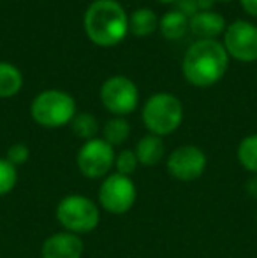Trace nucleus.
<instances>
[{
	"instance_id": "nucleus-1",
	"label": "nucleus",
	"mask_w": 257,
	"mask_h": 258,
	"mask_svg": "<svg viewBox=\"0 0 257 258\" xmlns=\"http://www.w3.org/2000/svg\"><path fill=\"white\" fill-rule=\"evenodd\" d=\"M229 65V54L224 44L215 39L195 41L183 58L182 71L185 79L194 86L206 88L224 78Z\"/></svg>"
},
{
	"instance_id": "nucleus-2",
	"label": "nucleus",
	"mask_w": 257,
	"mask_h": 258,
	"mask_svg": "<svg viewBox=\"0 0 257 258\" xmlns=\"http://www.w3.org/2000/svg\"><path fill=\"white\" fill-rule=\"evenodd\" d=\"M83 25L90 41L104 48L122 42L129 32L127 14L115 0H95L90 4Z\"/></svg>"
},
{
	"instance_id": "nucleus-3",
	"label": "nucleus",
	"mask_w": 257,
	"mask_h": 258,
	"mask_svg": "<svg viewBox=\"0 0 257 258\" xmlns=\"http://www.w3.org/2000/svg\"><path fill=\"white\" fill-rule=\"evenodd\" d=\"M57 220L65 232L81 235L90 234L100 221L99 206L85 195L72 194L64 197L57 206Z\"/></svg>"
},
{
	"instance_id": "nucleus-4",
	"label": "nucleus",
	"mask_w": 257,
	"mask_h": 258,
	"mask_svg": "<svg viewBox=\"0 0 257 258\" xmlns=\"http://www.w3.org/2000/svg\"><path fill=\"white\" fill-rule=\"evenodd\" d=\"M183 119V105L171 93H155L143 107V123L153 136H169Z\"/></svg>"
},
{
	"instance_id": "nucleus-5",
	"label": "nucleus",
	"mask_w": 257,
	"mask_h": 258,
	"mask_svg": "<svg viewBox=\"0 0 257 258\" xmlns=\"http://www.w3.org/2000/svg\"><path fill=\"white\" fill-rule=\"evenodd\" d=\"M35 123L46 128H59L76 116V100L62 90H46L34 99L30 107Z\"/></svg>"
},
{
	"instance_id": "nucleus-6",
	"label": "nucleus",
	"mask_w": 257,
	"mask_h": 258,
	"mask_svg": "<svg viewBox=\"0 0 257 258\" xmlns=\"http://www.w3.org/2000/svg\"><path fill=\"white\" fill-rule=\"evenodd\" d=\"M137 197L134 181L127 176L113 172L104 177L99 188V204L111 214H125L132 209Z\"/></svg>"
},
{
	"instance_id": "nucleus-7",
	"label": "nucleus",
	"mask_w": 257,
	"mask_h": 258,
	"mask_svg": "<svg viewBox=\"0 0 257 258\" xmlns=\"http://www.w3.org/2000/svg\"><path fill=\"white\" fill-rule=\"evenodd\" d=\"M79 172L90 179H100L110 176V170L115 165V150L104 139L86 141L76 156Z\"/></svg>"
},
{
	"instance_id": "nucleus-8",
	"label": "nucleus",
	"mask_w": 257,
	"mask_h": 258,
	"mask_svg": "<svg viewBox=\"0 0 257 258\" xmlns=\"http://www.w3.org/2000/svg\"><path fill=\"white\" fill-rule=\"evenodd\" d=\"M100 102L117 116L130 114L139 102V92L132 79L125 76H113L106 79L100 88Z\"/></svg>"
},
{
	"instance_id": "nucleus-9",
	"label": "nucleus",
	"mask_w": 257,
	"mask_h": 258,
	"mask_svg": "<svg viewBox=\"0 0 257 258\" xmlns=\"http://www.w3.org/2000/svg\"><path fill=\"white\" fill-rule=\"evenodd\" d=\"M169 176H173L178 181H194L204 174L206 170V155L201 148L194 144H183L178 146L171 155L168 156Z\"/></svg>"
},
{
	"instance_id": "nucleus-10",
	"label": "nucleus",
	"mask_w": 257,
	"mask_h": 258,
	"mask_svg": "<svg viewBox=\"0 0 257 258\" xmlns=\"http://www.w3.org/2000/svg\"><path fill=\"white\" fill-rule=\"evenodd\" d=\"M224 48L227 54L240 61L257 60V27L248 21L238 20L231 23L224 35Z\"/></svg>"
},
{
	"instance_id": "nucleus-11",
	"label": "nucleus",
	"mask_w": 257,
	"mask_h": 258,
	"mask_svg": "<svg viewBox=\"0 0 257 258\" xmlns=\"http://www.w3.org/2000/svg\"><path fill=\"white\" fill-rule=\"evenodd\" d=\"M85 251L81 237L71 232H57L41 246V258H81Z\"/></svg>"
},
{
	"instance_id": "nucleus-12",
	"label": "nucleus",
	"mask_w": 257,
	"mask_h": 258,
	"mask_svg": "<svg viewBox=\"0 0 257 258\" xmlns=\"http://www.w3.org/2000/svg\"><path fill=\"white\" fill-rule=\"evenodd\" d=\"M226 28V20L213 11H199L189 20V30L199 41H208L220 35Z\"/></svg>"
},
{
	"instance_id": "nucleus-13",
	"label": "nucleus",
	"mask_w": 257,
	"mask_h": 258,
	"mask_svg": "<svg viewBox=\"0 0 257 258\" xmlns=\"http://www.w3.org/2000/svg\"><path fill=\"white\" fill-rule=\"evenodd\" d=\"M134 153L137 156L139 165H144V167L157 165V163L164 158V153H166L164 141H162V137L148 134V136L141 137V139L137 141Z\"/></svg>"
},
{
	"instance_id": "nucleus-14",
	"label": "nucleus",
	"mask_w": 257,
	"mask_h": 258,
	"mask_svg": "<svg viewBox=\"0 0 257 258\" xmlns=\"http://www.w3.org/2000/svg\"><path fill=\"white\" fill-rule=\"evenodd\" d=\"M159 27V18L148 7H141L136 9L129 18V30L136 37H146V35L153 34Z\"/></svg>"
},
{
	"instance_id": "nucleus-15",
	"label": "nucleus",
	"mask_w": 257,
	"mask_h": 258,
	"mask_svg": "<svg viewBox=\"0 0 257 258\" xmlns=\"http://www.w3.org/2000/svg\"><path fill=\"white\" fill-rule=\"evenodd\" d=\"M159 28L166 39L176 41L183 37L189 30V18L180 11H169L159 20Z\"/></svg>"
},
{
	"instance_id": "nucleus-16",
	"label": "nucleus",
	"mask_w": 257,
	"mask_h": 258,
	"mask_svg": "<svg viewBox=\"0 0 257 258\" xmlns=\"http://www.w3.org/2000/svg\"><path fill=\"white\" fill-rule=\"evenodd\" d=\"M23 78L16 65L0 61V99H11L21 90Z\"/></svg>"
},
{
	"instance_id": "nucleus-17",
	"label": "nucleus",
	"mask_w": 257,
	"mask_h": 258,
	"mask_svg": "<svg viewBox=\"0 0 257 258\" xmlns=\"http://www.w3.org/2000/svg\"><path fill=\"white\" fill-rule=\"evenodd\" d=\"M130 136V125L127 119H124L122 116H115V118L108 119L106 125L102 128V139L111 146H120Z\"/></svg>"
},
{
	"instance_id": "nucleus-18",
	"label": "nucleus",
	"mask_w": 257,
	"mask_h": 258,
	"mask_svg": "<svg viewBox=\"0 0 257 258\" xmlns=\"http://www.w3.org/2000/svg\"><path fill=\"white\" fill-rule=\"evenodd\" d=\"M71 128L72 134L79 139L86 141H92L95 139L97 132H99V123H97L95 116L90 114V112H79L72 118L71 121Z\"/></svg>"
},
{
	"instance_id": "nucleus-19",
	"label": "nucleus",
	"mask_w": 257,
	"mask_h": 258,
	"mask_svg": "<svg viewBox=\"0 0 257 258\" xmlns=\"http://www.w3.org/2000/svg\"><path fill=\"white\" fill-rule=\"evenodd\" d=\"M238 162L248 172L257 174V134L247 136L240 144H238Z\"/></svg>"
},
{
	"instance_id": "nucleus-20",
	"label": "nucleus",
	"mask_w": 257,
	"mask_h": 258,
	"mask_svg": "<svg viewBox=\"0 0 257 258\" xmlns=\"http://www.w3.org/2000/svg\"><path fill=\"white\" fill-rule=\"evenodd\" d=\"M18 183V172L16 167L6 158H0V197L7 195L14 190Z\"/></svg>"
},
{
	"instance_id": "nucleus-21",
	"label": "nucleus",
	"mask_w": 257,
	"mask_h": 258,
	"mask_svg": "<svg viewBox=\"0 0 257 258\" xmlns=\"http://www.w3.org/2000/svg\"><path fill=\"white\" fill-rule=\"evenodd\" d=\"M115 167H117V172L122 174V176L130 177L139 167V162H137V156L132 150H124L120 151L117 156H115Z\"/></svg>"
},
{
	"instance_id": "nucleus-22",
	"label": "nucleus",
	"mask_w": 257,
	"mask_h": 258,
	"mask_svg": "<svg viewBox=\"0 0 257 258\" xmlns=\"http://www.w3.org/2000/svg\"><path fill=\"white\" fill-rule=\"evenodd\" d=\"M28 156H30V150H28L27 144L16 143V144H13L9 150H7L6 160L13 163L14 167H18V165H23V163H27Z\"/></svg>"
},
{
	"instance_id": "nucleus-23",
	"label": "nucleus",
	"mask_w": 257,
	"mask_h": 258,
	"mask_svg": "<svg viewBox=\"0 0 257 258\" xmlns=\"http://www.w3.org/2000/svg\"><path fill=\"white\" fill-rule=\"evenodd\" d=\"M245 188H247L248 197H252L254 201H257V174H254V176L247 181V186Z\"/></svg>"
},
{
	"instance_id": "nucleus-24",
	"label": "nucleus",
	"mask_w": 257,
	"mask_h": 258,
	"mask_svg": "<svg viewBox=\"0 0 257 258\" xmlns=\"http://www.w3.org/2000/svg\"><path fill=\"white\" fill-rule=\"evenodd\" d=\"M241 7L247 11L250 16H257V0H240Z\"/></svg>"
},
{
	"instance_id": "nucleus-25",
	"label": "nucleus",
	"mask_w": 257,
	"mask_h": 258,
	"mask_svg": "<svg viewBox=\"0 0 257 258\" xmlns=\"http://www.w3.org/2000/svg\"><path fill=\"white\" fill-rule=\"evenodd\" d=\"M159 2H162V4H171V2H178V0H159Z\"/></svg>"
},
{
	"instance_id": "nucleus-26",
	"label": "nucleus",
	"mask_w": 257,
	"mask_h": 258,
	"mask_svg": "<svg viewBox=\"0 0 257 258\" xmlns=\"http://www.w3.org/2000/svg\"><path fill=\"white\" fill-rule=\"evenodd\" d=\"M255 223H257V214H255Z\"/></svg>"
},
{
	"instance_id": "nucleus-27",
	"label": "nucleus",
	"mask_w": 257,
	"mask_h": 258,
	"mask_svg": "<svg viewBox=\"0 0 257 258\" xmlns=\"http://www.w3.org/2000/svg\"><path fill=\"white\" fill-rule=\"evenodd\" d=\"M224 2H226V0H224Z\"/></svg>"
}]
</instances>
